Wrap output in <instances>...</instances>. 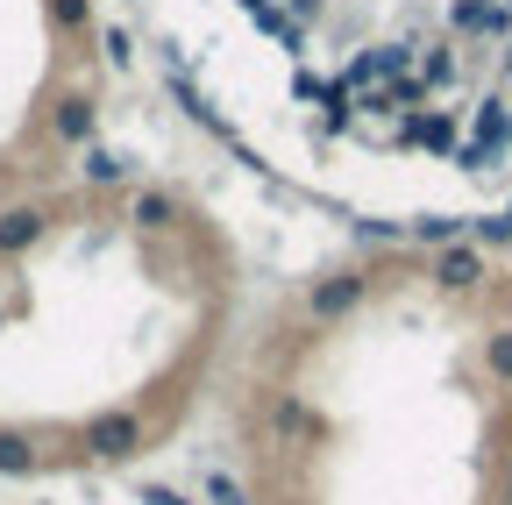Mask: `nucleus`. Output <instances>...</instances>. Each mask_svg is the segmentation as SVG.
Segmentation results:
<instances>
[{"label":"nucleus","instance_id":"1","mask_svg":"<svg viewBox=\"0 0 512 505\" xmlns=\"http://www.w3.org/2000/svg\"><path fill=\"white\" fill-rule=\"evenodd\" d=\"M505 143H512V107H505L498 93H484V100L470 107V136L456 143V164H463V171H491Z\"/></svg>","mask_w":512,"mask_h":505},{"label":"nucleus","instance_id":"2","mask_svg":"<svg viewBox=\"0 0 512 505\" xmlns=\"http://www.w3.org/2000/svg\"><path fill=\"white\" fill-rule=\"evenodd\" d=\"M363 299H370L363 271H328V278H313V292H306V321L313 328H335V321H349Z\"/></svg>","mask_w":512,"mask_h":505},{"label":"nucleus","instance_id":"3","mask_svg":"<svg viewBox=\"0 0 512 505\" xmlns=\"http://www.w3.org/2000/svg\"><path fill=\"white\" fill-rule=\"evenodd\" d=\"M399 150H434V157H456V143H463V107H420L406 129L392 136Z\"/></svg>","mask_w":512,"mask_h":505},{"label":"nucleus","instance_id":"4","mask_svg":"<svg viewBox=\"0 0 512 505\" xmlns=\"http://www.w3.org/2000/svg\"><path fill=\"white\" fill-rule=\"evenodd\" d=\"M427 278L441 285V292H456V299H470V292H484V249L463 235V242H448V249H434V264H427Z\"/></svg>","mask_w":512,"mask_h":505},{"label":"nucleus","instance_id":"5","mask_svg":"<svg viewBox=\"0 0 512 505\" xmlns=\"http://www.w3.org/2000/svg\"><path fill=\"white\" fill-rule=\"evenodd\" d=\"M448 29L456 36H512V8L505 0H448Z\"/></svg>","mask_w":512,"mask_h":505},{"label":"nucleus","instance_id":"6","mask_svg":"<svg viewBox=\"0 0 512 505\" xmlns=\"http://www.w3.org/2000/svg\"><path fill=\"white\" fill-rule=\"evenodd\" d=\"M427 93H448V86H463V57L456 43H420V72H413Z\"/></svg>","mask_w":512,"mask_h":505},{"label":"nucleus","instance_id":"7","mask_svg":"<svg viewBox=\"0 0 512 505\" xmlns=\"http://www.w3.org/2000/svg\"><path fill=\"white\" fill-rule=\"evenodd\" d=\"M484 370H491V385H512V321L484 328Z\"/></svg>","mask_w":512,"mask_h":505},{"label":"nucleus","instance_id":"8","mask_svg":"<svg viewBox=\"0 0 512 505\" xmlns=\"http://www.w3.org/2000/svg\"><path fill=\"white\" fill-rule=\"evenodd\" d=\"M470 242L477 249H498V242H512V221L505 214H484V221H470Z\"/></svg>","mask_w":512,"mask_h":505},{"label":"nucleus","instance_id":"9","mask_svg":"<svg viewBox=\"0 0 512 505\" xmlns=\"http://www.w3.org/2000/svg\"><path fill=\"white\" fill-rule=\"evenodd\" d=\"M50 22L57 29H86L93 22V0H50Z\"/></svg>","mask_w":512,"mask_h":505},{"label":"nucleus","instance_id":"10","mask_svg":"<svg viewBox=\"0 0 512 505\" xmlns=\"http://www.w3.org/2000/svg\"><path fill=\"white\" fill-rule=\"evenodd\" d=\"M498 65H505V72H512V36H505V57H498Z\"/></svg>","mask_w":512,"mask_h":505},{"label":"nucleus","instance_id":"11","mask_svg":"<svg viewBox=\"0 0 512 505\" xmlns=\"http://www.w3.org/2000/svg\"><path fill=\"white\" fill-rule=\"evenodd\" d=\"M505 221H512V200H505Z\"/></svg>","mask_w":512,"mask_h":505},{"label":"nucleus","instance_id":"12","mask_svg":"<svg viewBox=\"0 0 512 505\" xmlns=\"http://www.w3.org/2000/svg\"><path fill=\"white\" fill-rule=\"evenodd\" d=\"M505 484H512V463H505Z\"/></svg>","mask_w":512,"mask_h":505}]
</instances>
